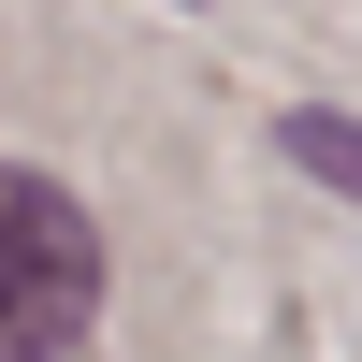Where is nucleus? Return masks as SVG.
<instances>
[{
    "label": "nucleus",
    "instance_id": "obj_1",
    "mask_svg": "<svg viewBox=\"0 0 362 362\" xmlns=\"http://www.w3.org/2000/svg\"><path fill=\"white\" fill-rule=\"evenodd\" d=\"M102 319V232L58 174L0 160V362H58Z\"/></svg>",
    "mask_w": 362,
    "mask_h": 362
},
{
    "label": "nucleus",
    "instance_id": "obj_2",
    "mask_svg": "<svg viewBox=\"0 0 362 362\" xmlns=\"http://www.w3.org/2000/svg\"><path fill=\"white\" fill-rule=\"evenodd\" d=\"M276 145H290V160L319 174V189H348V203H362V116H334V102H305V116H290Z\"/></svg>",
    "mask_w": 362,
    "mask_h": 362
}]
</instances>
